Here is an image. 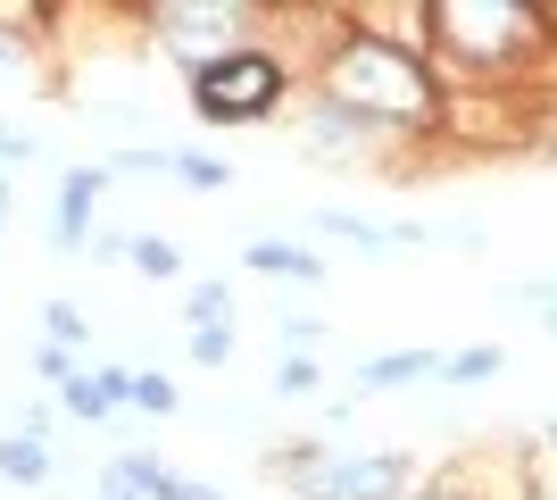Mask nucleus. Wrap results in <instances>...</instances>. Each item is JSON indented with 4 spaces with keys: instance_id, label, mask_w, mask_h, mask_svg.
Returning a JSON list of instances; mask_svg holds the SVG:
<instances>
[{
    "instance_id": "obj_1",
    "label": "nucleus",
    "mask_w": 557,
    "mask_h": 500,
    "mask_svg": "<svg viewBox=\"0 0 557 500\" xmlns=\"http://www.w3.org/2000/svg\"><path fill=\"white\" fill-rule=\"evenodd\" d=\"M333 109H358V118H383V125H424L433 118V84L408 50L392 42H349L333 59Z\"/></svg>"
},
{
    "instance_id": "obj_2",
    "label": "nucleus",
    "mask_w": 557,
    "mask_h": 500,
    "mask_svg": "<svg viewBox=\"0 0 557 500\" xmlns=\"http://www.w3.org/2000/svg\"><path fill=\"white\" fill-rule=\"evenodd\" d=\"M283 476H292V492H308V500H399L408 484H417V467H408L399 451H374V459L325 451V459H292Z\"/></svg>"
},
{
    "instance_id": "obj_3",
    "label": "nucleus",
    "mask_w": 557,
    "mask_h": 500,
    "mask_svg": "<svg viewBox=\"0 0 557 500\" xmlns=\"http://www.w3.org/2000/svg\"><path fill=\"white\" fill-rule=\"evenodd\" d=\"M191 93H200V118L242 125V118H267L283 100V68L267 50H225V59H209V68L191 75Z\"/></svg>"
},
{
    "instance_id": "obj_4",
    "label": "nucleus",
    "mask_w": 557,
    "mask_h": 500,
    "mask_svg": "<svg viewBox=\"0 0 557 500\" xmlns=\"http://www.w3.org/2000/svg\"><path fill=\"white\" fill-rule=\"evenodd\" d=\"M433 25L442 34H466V59H491V42H508V34H524V9H433Z\"/></svg>"
},
{
    "instance_id": "obj_5",
    "label": "nucleus",
    "mask_w": 557,
    "mask_h": 500,
    "mask_svg": "<svg viewBox=\"0 0 557 500\" xmlns=\"http://www.w3.org/2000/svg\"><path fill=\"white\" fill-rule=\"evenodd\" d=\"M159 34L184 50V59L209 68V50H200V42H225V34H233V9H159Z\"/></svg>"
},
{
    "instance_id": "obj_6",
    "label": "nucleus",
    "mask_w": 557,
    "mask_h": 500,
    "mask_svg": "<svg viewBox=\"0 0 557 500\" xmlns=\"http://www.w3.org/2000/svg\"><path fill=\"white\" fill-rule=\"evenodd\" d=\"M125 392H134V376L92 367V376H75V383H67V408H75V417H109V408H125Z\"/></svg>"
},
{
    "instance_id": "obj_7",
    "label": "nucleus",
    "mask_w": 557,
    "mask_h": 500,
    "mask_svg": "<svg viewBox=\"0 0 557 500\" xmlns=\"http://www.w3.org/2000/svg\"><path fill=\"white\" fill-rule=\"evenodd\" d=\"M92 200H100V167H75L67 175V192H59V242H84V217H92Z\"/></svg>"
},
{
    "instance_id": "obj_8",
    "label": "nucleus",
    "mask_w": 557,
    "mask_h": 500,
    "mask_svg": "<svg viewBox=\"0 0 557 500\" xmlns=\"http://www.w3.org/2000/svg\"><path fill=\"white\" fill-rule=\"evenodd\" d=\"M408 376H442V358H433V351H399V358H367V367H358V392H392V383H408Z\"/></svg>"
},
{
    "instance_id": "obj_9",
    "label": "nucleus",
    "mask_w": 557,
    "mask_h": 500,
    "mask_svg": "<svg viewBox=\"0 0 557 500\" xmlns=\"http://www.w3.org/2000/svg\"><path fill=\"white\" fill-rule=\"evenodd\" d=\"M250 267L258 276H300V284L325 276V259H317V251H292V242H250Z\"/></svg>"
},
{
    "instance_id": "obj_10",
    "label": "nucleus",
    "mask_w": 557,
    "mask_h": 500,
    "mask_svg": "<svg viewBox=\"0 0 557 500\" xmlns=\"http://www.w3.org/2000/svg\"><path fill=\"white\" fill-rule=\"evenodd\" d=\"M0 476H9V484H42L50 476L42 434H9V442H0Z\"/></svg>"
},
{
    "instance_id": "obj_11",
    "label": "nucleus",
    "mask_w": 557,
    "mask_h": 500,
    "mask_svg": "<svg viewBox=\"0 0 557 500\" xmlns=\"http://www.w3.org/2000/svg\"><path fill=\"white\" fill-rule=\"evenodd\" d=\"M125 259H134L141 276H184V259H175V242H159V234H141V242H125Z\"/></svg>"
},
{
    "instance_id": "obj_12",
    "label": "nucleus",
    "mask_w": 557,
    "mask_h": 500,
    "mask_svg": "<svg viewBox=\"0 0 557 500\" xmlns=\"http://www.w3.org/2000/svg\"><path fill=\"white\" fill-rule=\"evenodd\" d=\"M308 143H317V150H349V143H358V118H349V109H325V118L308 125Z\"/></svg>"
},
{
    "instance_id": "obj_13",
    "label": "nucleus",
    "mask_w": 557,
    "mask_h": 500,
    "mask_svg": "<svg viewBox=\"0 0 557 500\" xmlns=\"http://www.w3.org/2000/svg\"><path fill=\"white\" fill-rule=\"evenodd\" d=\"M175 175H184L191 192H216V184H225V167H216V159H191V150H175Z\"/></svg>"
},
{
    "instance_id": "obj_14",
    "label": "nucleus",
    "mask_w": 557,
    "mask_h": 500,
    "mask_svg": "<svg viewBox=\"0 0 557 500\" xmlns=\"http://www.w3.org/2000/svg\"><path fill=\"white\" fill-rule=\"evenodd\" d=\"M125 401H134V408H159V417H166V408H175V383H166V376H134V392H125Z\"/></svg>"
},
{
    "instance_id": "obj_15",
    "label": "nucleus",
    "mask_w": 557,
    "mask_h": 500,
    "mask_svg": "<svg viewBox=\"0 0 557 500\" xmlns=\"http://www.w3.org/2000/svg\"><path fill=\"white\" fill-rule=\"evenodd\" d=\"M191 358H209V367H216V358H233V333L225 326H200V333H191Z\"/></svg>"
},
{
    "instance_id": "obj_16",
    "label": "nucleus",
    "mask_w": 557,
    "mask_h": 500,
    "mask_svg": "<svg viewBox=\"0 0 557 500\" xmlns=\"http://www.w3.org/2000/svg\"><path fill=\"white\" fill-rule=\"evenodd\" d=\"M275 383H283V392H317V367H308V358H283Z\"/></svg>"
},
{
    "instance_id": "obj_17",
    "label": "nucleus",
    "mask_w": 557,
    "mask_h": 500,
    "mask_svg": "<svg viewBox=\"0 0 557 500\" xmlns=\"http://www.w3.org/2000/svg\"><path fill=\"white\" fill-rule=\"evenodd\" d=\"M42 317H50V342H75V333H84V317H75V309H67V301H50V309H42Z\"/></svg>"
},
{
    "instance_id": "obj_18",
    "label": "nucleus",
    "mask_w": 557,
    "mask_h": 500,
    "mask_svg": "<svg viewBox=\"0 0 557 500\" xmlns=\"http://www.w3.org/2000/svg\"><path fill=\"white\" fill-rule=\"evenodd\" d=\"M191 317H200V326H216V317H225V292L200 284V292H191Z\"/></svg>"
},
{
    "instance_id": "obj_19",
    "label": "nucleus",
    "mask_w": 557,
    "mask_h": 500,
    "mask_svg": "<svg viewBox=\"0 0 557 500\" xmlns=\"http://www.w3.org/2000/svg\"><path fill=\"white\" fill-rule=\"evenodd\" d=\"M499 367V351H466V358H449V376H491Z\"/></svg>"
},
{
    "instance_id": "obj_20",
    "label": "nucleus",
    "mask_w": 557,
    "mask_h": 500,
    "mask_svg": "<svg viewBox=\"0 0 557 500\" xmlns=\"http://www.w3.org/2000/svg\"><path fill=\"white\" fill-rule=\"evenodd\" d=\"M0 159H34V134H9V125H0Z\"/></svg>"
},
{
    "instance_id": "obj_21",
    "label": "nucleus",
    "mask_w": 557,
    "mask_h": 500,
    "mask_svg": "<svg viewBox=\"0 0 557 500\" xmlns=\"http://www.w3.org/2000/svg\"><path fill=\"white\" fill-rule=\"evenodd\" d=\"M0 209H9V184H0Z\"/></svg>"
},
{
    "instance_id": "obj_22",
    "label": "nucleus",
    "mask_w": 557,
    "mask_h": 500,
    "mask_svg": "<svg viewBox=\"0 0 557 500\" xmlns=\"http://www.w3.org/2000/svg\"><path fill=\"white\" fill-rule=\"evenodd\" d=\"M549 333H557V317H549Z\"/></svg>"
}]
</instances>
